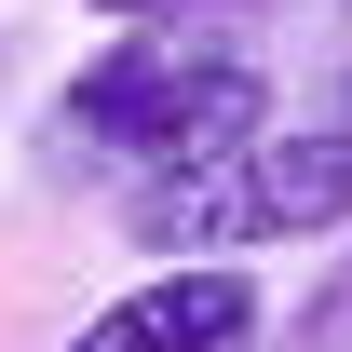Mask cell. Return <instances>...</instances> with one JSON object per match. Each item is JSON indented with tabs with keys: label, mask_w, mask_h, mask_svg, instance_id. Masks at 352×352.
<instances>
[{
	"label": "cell",
	"mask_w": 352,
	"mask_h": 352,
	"mask_svg": "<svg viewBox=\"0 0 352 352\" xmlns=\"http://www.w3.org/2000/svg\"><path fill=\"white\" fill-rule=\"evenodd\" d=\"M244 339H258L244 258H149V285H122L68 352H244Z\"/></svg>",
	"instance_id": "cell-3"
},
{
	"label": "cell",
	"mask_w": 352,
	"mask_h": 352,
	"mask_svg": "<svg viewBox=\"0 0 352 352\" xmlns=\"http://www.w3.org/2000/svg\"><path fill=\"white\" fill-rule=\"evenodd\" d=\"M298 339H352V271H339V285H325V298L298 311Z\"/></svg>",
	"instance_id": "cell-5"
},
{
	"label": "cell",
	"mask_w": 352,
	"mask_h": 352,
	"mask_svg": "<svg viewBox=\"0 0 352 352\" xmlns=\"http://www.w3.org/2000/svg\"><path fill=\"white\" fill-rule=\"evenodd\" d=\"M68 122L109 163H204L230 135L271 122V68L244 54V14H149V28H109V41L68 68Z\"/></svg>",
	"instance_id": "cell-2"
},
{
	"label": "cell",
	"mask_w": 352,
	"mask_h": 352,
	"mask_svg": "<svg viewBox=\"0 0 352 352\" xmlns=\"http://www.w3.org/2000/svg\"><path fill=\"white\" fill-rule=\"evenodd\" d=\"M82 14H109V28H149V14H258V0H82Z\"/></svg>",
	"instance_id": "cell-4"
},
{
	"label": "cell",
	"mask_w": 352,
	"mask_h": 352,
	"mask_svg": "<svg viewBox=\"0 0 352 352\" xmlns=\"http://www.w3.org/2000/svg\"><path fill=\"white\" fill-rule=\"evenodd\" d=\"M339 230H352V122H258L122 190L135 258H258V244H339Z\"/></svg>",
	"instance_id": "cell-1"
}]
</instances>
